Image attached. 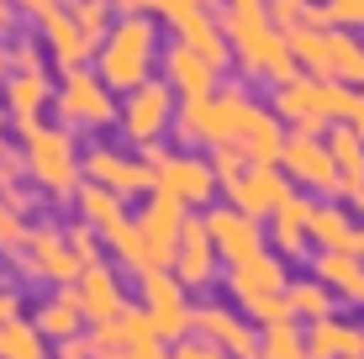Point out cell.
I'll return each instance as SVG.
<instances>
[{"label": "cell", "instance_id": "1", "mask_svg": "<svg viewBox=\"0 0 364 359\" xmlns=\"http://www.w3.org/2000/svg\"><path fill=\"white\" fill-rule=\"evenodd\" d=\"M0 359H48L43 333L21 323H0Z\"/></svg>", "mask_w": 364, "mask_h": 359}, {"label": "cell", "instance_id": "2", "mask_svg": "<svg viewBox=\"0 0 364 359\" xmlns=\"http://www.w3.org/2000/svg\"><path fill=\"white\" fill-rule=\"evenodd\" d=\"M37 328L53 333V338H74V328H80V301H48L43 317H37Z\"/></svg>", "mask_w": 364, "mask_h": 359}, {"label": "cell", "instance_id": "3", "mask_svg": "<svg viewBox=\"0 0 364 359\" xmlns=\"http://www.w3.org/2000/svg\"><path fill=\"white\" fill-rule=\"evenodd\" d=\"M85 312H95V317L117 312V291H111L106 275H90V280H85Z\"/></svg>", "mask_w": 364, "mask_h": 359}, {"label": "cell", "instance_id": "4", "mask_svg": "<svg viewBox=\"0 0 364 359\" xmlns=\"http://www.w3.org/2000/svg\"><path fill=\"white\" fill-rule=\"evenodd\" d=\"M32 269H43V275H69V259L58 254V243H53V238H37V249H32Z\"/></svg>", "mask_w": 364, "mask_h": 359}, {"label": "cell", "instance_id": "5", "mask_svg": "<svg viewBox=\"0 0 364 359\" xmlns=\"http://www.w3.org/2000/svg\"><path fill=\"white\" fill-rule=\"evenodd\" d=\"M58 359H90V343H80V338H64V343H58Z\"/></svg>", "mask_w": 364, "mask_h": 359}, {"label": "cell", "instance_id": "6", "mask_svg": "<svg viewBox=\"0 0 364 359\" xmlns=\"http://www.w3.org/2000/svg\"><path fill=\"white\" fill-rule=\"evenodd\" d=\"M11 238H16V222H11L6 212H0V243H11Z\"/></svg>", "mask_w": 364, "mask_h": 359}]
</instances>
